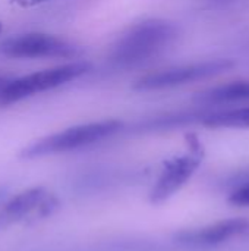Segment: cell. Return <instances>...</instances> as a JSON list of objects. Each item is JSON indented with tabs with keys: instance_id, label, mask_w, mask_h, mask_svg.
<instances>
[{
	"instance_id": "cell-11",
	"label": "cell",
	"mask_w": 249,
	"mask_h": 251,
	"mask_svg": "<svg viewBox=\"0 0 249 251\" xmlns=\"http://www.w3.org/2000/svg\"><path fill=\"white\" fill-rule=\"evenodd\" d=\"M229 203L239 207H249V181H245L232 191L229 196Z\"/></svg>"
},
{
	"instance_id": "cell-4",
	"label": "cell",
	"mask_w": 249,
	"mask_h": 251,
	"mask_svg": "<svg viewBox=\"0 0 249 251\" xmlns=\"http://www.w3.org/2000/svg\"><path fill=\"white\" fill-rule=\"evenodd\" d=\"M188 150L164 162L163 169L150 191V203L161 204L178 194L194 176L204 159V149L195 134L186 135Z\"/></svg>"
},
{
	"instance_id": "cell-9",
	"label": "cell",
	"mask_w": 249,
	"mask_h": 251,
	"mask_svg": "<svg viewBox=\"0 0 249 251\" xmlns=\"http://www.w3.org/2000/svg\"><path fill=\"white\" fill-rule=\"evenodd\" d=\"M194 100L201 104H229L247 101L249 100V81H238L210 88L197 94Z\"/></svg>"
},
{
	"instance_id": "cell-5",
	"label": "cell",
	"mask_w": 249,
	"mask_h": 251,
	"mask_svg": "<svg viewBox=\"0 0 249 251\" xmlns=\"http://www.w3.org/2000/svg\"><path fill=\"white\" fill-rule=\"evenodd\" d=\"M0 51L12 59H70L79 54V49L56 35L43 32L18 34L0 44Z\"/></svg>"
},
{
	"instance_id": "cell-1",
	"label": "cell",
	"mask_w": 249,
	"mask_h": 251,
	"mask_svg": "<svg viewBox=\"0 0 249 251\" xmlns=\"http://www.w3.org/2000/svg\"><path fill=\"white\" fill-rule=\"evenodd\" d=\"M178 35L175 25L166 21H145L132 26L114 44L110 62L119 68L139 65L164 50Z\"/></svg>"
},
{
	"instance_id": "cell-10",
	"label": "cell",
	"mask_w": 249,
	"mask_h": 251,
	"mask_svg": "<svg viewBox=\"0 0 249 251\" xmlns=\"http://www.w3.org/2000/svg\"><path fill=\"white\" fill-rule=\"evenodd\" d=\"M203 125L208 128H249V107L211 113L203 119Z\"/></svg>"
},
{
	"instance_id": "cell-7",
	"label": "cell",
	"mask_w": 249,
	"mask_h": 251,
	"mask_svg": "<svg viewBox=\"0 0 249 251\" xmlns=\"http://www.w3.org/2000/svg\"><path fill=\"white\" fill-rule=\"evenodd\" d=\"M59 206L54 194L44 187H31L12 197L0 209V229L10 228L19 222L50 216Z\"/></svg>"
},
{
	"instance_id": "cell-2",
	"label": "cell",
	"mask_w": 249,
	"mask_h": 251,
	"mask_svg": "<svg viewBox=\"0 0 249 251\" xmlns=\"http://www.w3.org/2000/svg\"><path fill=\"white\" fill-rule=\"evenodd\" d=\"M120 129H122V122L116 119L70 126L68 129H63L60 132L34 141L32 144L26 146L19 156L22 159H37V157L79 150L97 144L106 138H110Z\"/></svg>"
},
{
	"instance_id": "cell-15",
	"label": "cell",
	"mask_w": 249,
	"mask_h": 251,
	"mask_svg": "<svg viewBox=\"0 0 249 251\" xmlns=\"http://www.w3.org/2000/svg\"><path fill=\"white\" fill-rule=\"evenodd\" d=\"M0 32H1V22H0Z\"/></svg>"
},
{
	"instance_id": "cell-14",
	"label": "cell",
	"mask_w": 249,
	"mask_h": 251,
	"mask_svg": "<svg viewBox=\"0 0 249 251\" xmlns=\"http://www.w3.org/2000/svg\"><path fill=\"white\" fill-rule=\"evenodd\" d=\"M3 197V190H0V199Z\"/></svg>"
},
{
	"instance_id": "cell-13",
	"label": "cell",
	"mask_w": 249,
	"mask_h": 251,
	"mask_svg": "<svg viewBox=\"0 0 249 251\" xmlns=\"http://www.w3.org/2000/svg\"><path fill=\"white\" fill-rule=\"evenodd\" d=\"M4 84H6V82H4V81H3V79H1V78H0V88H1V87H3V85H4Z\"/></svg>"
},
{
	"instance_id": "cell-12",
	"label": "cell",
	"mask_w": 249,
	"mask_h": 251,
	"mask_svg": "<svg viewBox=\"0 0 249 251\" xmlns=\"http://www.w3.org/2000/svg\"><path fill=\"white\" fill-rule=\"evenodd\" d=\"M12 1L16 3L21 7H31V6H35V4L44 1V0H12Z\"/></svg>"
},
{
	"instance_id": "cell-6",
	"label": "cell",
	"mask_w": 249,
	"mask_h": 251,
	"mask_svg": "<svg viewBox=\"0 0 249 251\" xmlns=\"http://www.w3.org/2000/svg\"><path fill=\"white\" fill-rule=\"evenodd\" d=\"M233 66H235V62L230 59H214V60H205V62L161 69V71H157V72H153L139 78L134 84V88L139 91L173 88V87H179L188 82H195L200 79L219 75L222 72L232 69Z\"/></svg>"
},
{
	"instance_id": "cell-8",
	"label": "cell",
	"mask_w": 249,
	"mask_h": 251,
	"mask_svg": "<svg viewBox=\"0 0 249 251\" xmlns=\"http://www.w3.org/2000/svg\"><path fill=\"white\" fill-rule=\"evenodd\" d=\"M247 235H249L248 219L233 218V219L219 221L203 228L182 231L176 235V240L182 244L192 246V247H211Z\"/></svg>"
},
{
	"instance_id": "cell-3",
	"label": "cell",
	"mask_w": 249,
	"mask_h": 251,
	"mask_svg": "<svg viewBox=\"0 0 249 251\" xmlns=\"http://www.w3.org/2000/svg\"><path fill=\"white\" fill-rule=\"evenodd\" d=\"M91 71L88 62H72L62 66L38 71L6 82L0 88V104L9 106L28 97L65 85Z\"/></svg>"
}]
</instances>
